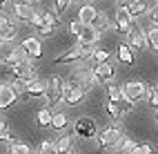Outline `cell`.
Segmentation results:
<instances>
[{
  "label": "cell",
  "instance_id": "cell-7",
  "mask_svg": "<svg viewBox=\"0 0 158 154\" xmlns=\"http://www.w3.org/2000/svg\"><path fill=\"white\" fill-rule=\"evenodd\" d=\"M73 134L80 136V139H96L98 136V125H96V121H94L91 116H80L76 123H73Z\"/></svg>",
  "mask_w": 158,
  "mask_h": 154
},
{
  "label": "cell",
  "instance_id": "cell-26",
  "mask_svg": "<svg viewBox=\"0 0 158 154\" xmlns=\"http://www.w3.org/2000/svg\"><path fill=\"white\" fill-rule=\"evenodd\" d=\"M120 89H123V87H120ZM116 103H118V107H120V112H123V116H125V114H129V112H134V107H136V103H134L127 94H125V92H123L120 101H116Z\"/></svg>",
  "mask_w": 158,
  "mask_h": 154
},
{
  "label": "cell",
  "instance_id": "cell-2",
  "mask_svg": "<svg viewBox=\"0 0 158 154\" xmlns=\"http://www.w3.org/2000/svg\"><path fill=\"white\" fill-rule=\"evenodd\" d=\"M62 85H65V78L58 76V74H51L47 78V94H45V101H47V107L54 109L58 103H62Z\"/></svg>",
  "mask_w": 158,
  "mask_h": 154
},
{
  "label": "cell",
  "instance_id": "cell-39",
  "mask_svg": "<svg viewBox=\"0 0 158 154\" xmlns=\"http://www.w3.org/2000/svg\"><path fill=\"white\" fill-rule=\"evenodd\" d=\"M0 141H5V143H14V141H18V139H16V134H14V132L7 127V130L2 132V134H0Z\"/></svg>",
  "mask_w": 158,
  "mask_h": 154
},
{
  "label": "cell",
  "instance_id": "cell-5",
  "mask_svg": "<svg viewBox=\"0 0 158 154\" xmlns=\"http://www.w3.org/2000/svg\"><path fill=\"white\" fill-rule=\"evenodd\" d=\"M96 139H98V150H111V148H118V143L125 139V134L120 127L111 125V127L100 130Z\"/></svg>",
  "mask_w": 158,
  "mask_h": 154
},
{
  "label": "cell",
  "instance_id": "cell-21",
  "mask_svg": "<svg viewBox=\"0 0 158 154\" xmlns=\"http://www.w3.org/2000/svg\"><path fill=\"white\" fill-rule=\"evenodd\" d=\"M131 18H138L143 16L145 11H149V7H147V2H143V0H134V2H127V9H125Z\"/></svg>",
  "mask_w": 158,
  "mask_h": 154
},
{
  "label": "cell",
  "instance_id": "cell-34",
  "mask_svg": "<svg viewBox=\"0 0 158 154\" xmlns=\"http://www.w3.org/2000/svg\"><path fill=\"white\" fill-rule=\"evenodd\" d=\"M107 94H109V101H114V103H116V101H120L123 89H120L118 85H114V83H111V85H107Z\"/></svg>",
  "mask_w": 158,
  "mask_h": 154
},
{
  "label": "cell",
  "instance_id": "cell-35",
  "mask_svg": "<svg viewBox=\"0 0 158 154\" xmlns=\"http://www.w3.org/2000/svg\"><path fill=\"white\" fill-rule=\"evenodd\" d=\"M82 27H85V25H80L78 20H71V23L67 25V32H69L71 36H76V38H78V36H80V32H82Z\"/></svg>",
  "mask_w": 158,
  "mask_h": 154
},
{
  "label": "cell",
  "instance_id": "cell-27",
  "mask_svg": "<svg viewBox=\"0 0 158 154\" xmlns=\"http://www.w3.org/2000/svg\"><path fill=\"white\" fill-rule=\"evenodd\" d=\"M109 58H111V51H109V49H105V47L96 49V51L91 54V60H94V65H100V63H109Z\"/></svg>",
  "mask_w": 158,
  "mask_h": 154
},
{
  "label": "cell",
  "instance_id": "cell-3",
  "mask_svg": "<svg viewBox=\"0 0 158 154\" xmlns=\"http://www.w3.org/2000/svg\"><path fill=\"white\" fill-rule=\"evenodd\" d=\"M96 51V47H85V45H73L71 49H67L65 54H60L54 58L56 65H62V63H78V60H85V58H91V54Z\"/></svg>",
  "mask_w": 158,
  "mask_h": 154
},
{
  "label": "cell",
  "instance_id": "cell-12",
  "mask_svg": "<svg viewBox=\"0 0 158 154\" xmlns=\"http://www.w3.org/2000/svg\"><path fill=\"white\" fill-rule=\"evenodd\" d=\"M123 92H125V94H127L134 103H138V101L147 98V83H145V80H140V78H131V80H127V83L123 85Z\"/></svg>",
  "mask_w": 158,
  "mask_h": 154
},
{
  "label": "cell",
  "instance_id": "cell-11",
  "mask_svg": "<svg viewBox=\"0 0 158 154\" xmlns=\"http://www.w3.org/2000/svg\"><path fill=\"white\" fill-rule=\"evenodd\" d=\"M118 34H131L134 29H136V25H134V18L125 11V9H116L114 11V25H111Z\"/></svg>",
  "mask_w": 158,
  "mask_h": 154
},
{
  "label": "cell",
  "instance_id": "cell-38",
  "mask_svg": "<svg viewBox=\"0 0 158 154\" xmlns=\"http://www.w3.org/2000/svg\"><path fill=\"white\" fill-rule=\"evenodd\" d=\"M69 7V0H56V2H54V11L60 16L62 11H65V9Z\"/></svg>",
  "mask_w": 158,
  "mask_h": 154
},
{
  "label": "cell",
  "instance_id": "cell-24",
  "mask_svg": "<svg viewBox=\"0 0 158 154\" xmlns=\"http://www.w3.org/2000/svg\"><path fill=\"white\" fill-rule=\"evenodd\" d=\"M102 109L109 114L111 121H120V118H123V112H120V107H118V103H114V101H107V103L102 105Z\"/></svg>",
  "mask_w": 158,
  "mask_h": 154
},
{
  "label": "cell",
  "instance_id": "cell-23",
  "mask_svg": "<svg viewBox=\"0 0 158 154\" xmlns=\"http://www.w3.org/2000/svg\"><path fill=\"white\" fill-rule=\"evenodd\" d=\"M118 60L123 65H134V51L129 45H118Z\"/></svg>",
  "mask_w": 158,
  "mask_h": 154
},
{
  "label": "cell",
  "instance_id": "cell-47",
  "mask_svg": "<svg viewBox=\"0 0 158 154\" xmlns=\"http://www.w3.org/2000/svg\"><path fill=\"white\" fill-rule=\"evenodd\" d=\"M156 87H158V85H156Z\"/></svg>",
  "mask_w": 158,
  "mask_h": 154
},
{
  "label": "cell",
  "instance_id": "cell-13",
  "mask_svg": "<svg viewBox=\"0 0 158 154\" xmlns=\"http://www.w3.org/2000/svg\"><path fill=\"white\" fill-rule=\"evenodd\" d=\"M91 71H94V78L98 80V83H107L111 85V80L116 76V69L111 63H100V65H91Z\"/></svg>",
  "mask_w": 158,
  "mask_h": 154
},
{
  "label": "cell",
  "instance_id": "cell-4",
  "mask_svg": "<svg viewBox=\"0 0 158 154\" xmlns=\"http://www.w3.org/2000/svg\"><path fill=\"white\" fill-rule=\"evenodd\" d=\"M25 60V51L16 47V43H0V63L2 65H23Z\"/></svg>",
  "mask_w": 158,
  "mask_h": 154
},
{
  "label": "cell",
  "instance_id": "cell-46",
  "mask_svg": "<svg viewBox=\"0 0 158 154\" xmlns=\"http://www.w3.org/2000/svg\"><path fill=\"white\" fill-rule=\"evenodd\" d=\"M116 154H123V152H116Z\"/></svg>",
  "mask_w": 158,
  "mask_h": 154
},
{
  "label": "cell",
  "instance_id": "cell-36",
  "mask_svg": "<svg viewBox=\"0 0 158 154\" xmlns=\"http://www.w3.org/2000/svg\"><path fill=\"white\" fill-rule=\"evenodd\" d=\"M152 152H154L152 143H138L136 150H134V154H152Z\"/></svg>",
  "mask_w": 158,
  "mask_h": 154
},
{
  "label": "cell",
  "instance_id": "cell-22",
  "mask_svg": "<svg viewBox=\"0 0 158 154\" xmlns=\"http://www.w3.org/2000/svg\"><path fill=\"white\" fill-rule=\"evenodd\" d=\"M7 154H31V148H29V143L25 141H14V143H9V148H7Z\"/></svg>",
  "mask_w": 158,
  "mask_h": 154
},
{
  "label": "cell",
  "instance_id": "cell-15",
  "mask_svg": "<svg viewBox=\"0 0 158 154\" xmlns=\"http://www.w3.org/2000/svg\"><path fill=\"white\" fill-rule=\"evenodd\" d=\"M45 94H47V80L36 78L34 83H29V85L25 87V94L20 96V98H23V101H31V98H45Z\"/></svg>",
  "mask_w": 158,
  "mask_h": 154
},
{
  "label": "cell",
  "instance_id": "cell-17",
  "mask_svg": "<svg viewBox=\"0 0 158 154\" xmlns=\"http://www.w3.org/2000/svg\"><path fill=\"white\" fill-rule=\"evenodd\" d=\"M100 32L96 27H82V32H80V36L76 38V45H85V47H94L100 40Z\"/></svg>",
  "mask_w": 158,
  "mask_h": 154
},
{
  "label": "cell",
  "instance_id": "cell-30",
  "mask_svg": "<svg viewBox=\"0 0 158 154\" xmlns=\"http://www.w3.org/2000/svg\"><path fill=\"white\" fill-rule=\"evenodd\" d=\"M147 103H149V107L158 109V87L156 85H147Z\"/></svg>",
  "mask_w": 158,
  "mask_h": 154
},
{
  "label": "cell",
  "instance_id": "cell-16",
  "mask_svg": "<svg viewBox=\"0 0 158 154\" xmlns=\"http://www.w3.org/2000/svg\"><path fill=\"white\" fill-rule=\"evenodd\" d=\"M127 45L134 47V49H138V51H147L149 49V40H147V32L140 27H136L134 32L129 34V40H127Z\"/></svg>",
  "mask_w": 158,
  "mask_h": 154
},
{
  "label": "cell",
  "instance_id": "cell-6",
  "mask_svg": "<svg viewBox=\"0 0 158 154\" xmlns=\"http://www.w3.org/2000/svg\"><path fill=\"white\" fill-rule=\"evenodd\" d=\"M82 101H85V92L76 85V80L71 76L65 78V85H62V103H67L69 107H76Z\"/></svg>",
  "mask_w": 158,
  "mask_h": 154
},
{
  "label": "cell",
  "instance_id": "cell-1",
  "mask_svg": "<svg viewBox=\"0 0 158 154\" xmlns=\"http://www.w3.org/2000/svg\"><path fill=\"white\" fill-rule=\"evenodd\" d=\"M78 23L85 25V27H96L98 32L102 34V29L109 27V18L105 16L100 9H96V5L85 2V5H80V9H78Z\"/></svg>",
  "mask_w": 158,
  "mask_h": 154
},
{
  "label": "cell",
  "instance_id": "cell-25",
  "mask_svg": "<svg viewBox=\"0 0 158 154\" xmlns=\"http://www.w3.org/2000/svg\"><path fill=\"white\" fill-rule=\"evenodd\" d=\"M43 18H45V25H51V27H56V29L62 25L60 16L54 11V9H43Z\"/></svg>",
  "mask_w": 158,
  "mask_h": 154
},
{
  "label": "cell",
  "instance_id": "cell-19",
  "mask_svg": "<svg viewBox=\"0 0 158 154\" xmlns=\"http://www.w3.org/2000/svg\"><path fill=\"white\" fill-rule=\"evenodd\" d=\"M67 125H69V114L67 112H54V116H51V130L62 132V130H67Z\"/></svg>",
  "mask_w": 158,
  "mask_h": 154
},
{
  "label": "cell",
  "instance_id": "cell-20",
  "mask_svg": "<svg viewBox=\"0 0 158 154\" xmlns=\"http://www.w3.org/2000/svg\"><path fill=\"white\" fill-rule=\"evenodd\" d=\"M73 150V134H62L56 141V154H69Z\"/></svg>",
  "mask_w": 158,
  "mask_h": 154
},
{
  "label": "cell",
  "instance_id": "cell-42",
  "mask_svg": "<svg viewBox=\"0 0 158 154\" xmlns=\"http://www.w3.org/2000/svg\"><path fill=\"white\" fill-rule=\"evenodd\" d=\"M69 154H80V152H78V150H76V148H73V150H71V152H69Z\"/></svg>",
  "mask_w": 158,
  "mask_h": 154
},
{
  "label": "cell",
  "instance_id": "cell-40",
  "mask_svg": "<svg viewBox=\"0 0 158 154\" xmlns=\"http://www.w3.org/2000/svg\"><path fill=\"white\" fill-rule=\"evenodd\" d=\"M149 18H152V23H154V27H158V2L149 9Z\"/></svg>",
  "mask_w": 158,
  "mask_h": 154
},
{
  "label": "cell",
  "instance_id": "cell-9",
  "mask_svg": "<svg viewBox=\"0 0 158 154\" xmlns=\"http://www.w3.org/2000/svg\"><path fill=\"white\" fill-rule=\"evenodd\" d=\"M9 7H11V18L16 23H29L31 25L34 14H36L34 2H9Z\"/></svg>",
  "mask_w": 158,
  "mask_h": 154
},
{
  "label": "cell",
  "instance_id": "cell-45",
  "mask_svg": "<svg viewBox=\"0 0 158 154\" xmlns=\"http://www.w3.org/2000/svg\"><path fill=\"white\" fill-rule=\"evenodd\" d=\"M96 154H102V150H98V152H96Z\"/></svg>",
  "mask_w": 158,
  "mask_h": 154
},
{
  "label": "cell",
  "instance_id": "cell-8",
  "mask_svg": "<svg viewBox=\"0 0 158 154\" xmlns=\"http://www.w3.org/2000/svg\"><path fill=\"white\" fill-rule=\"evenodd\" d=\"M71 78L76 80V85L85 92V94H87V92H91L94 87L98 85V80L94 78L91 67H76V69H73V74H71Z\"/></svg>",
  "mask_w": 158,
  "mask_h": 154
},
{
  "label": "cell",
  "instance_id": "cell-29",
  "mask_svg": "<svg viewBox=\"0 0 158 154\" xmlns=\"http://www.w3.org/2000/svg\"><path fill=\"white\" fill-rule=\"evenodd\" d=\"M136 143L134 139H129V136H125L120 143H118V152H123V154H134V150H136Z\"/></svg>",
  "mask_w": 158,
  "mask_h": 154
},
{
  "label": "cell",
  "instance_id": "cell-18",
  "mask_svg": "<svg viewBox=\"0 0 158 154\" xmlns=\"http://www.w3.org/2000/svg\"><path fill=\"white\" fill-rule=\"evenodd\" d=\"M16 98H18V94L14 92L11 85H9V83H0V109L11 107L16 103Z\"/></svg>",
  "mask_w": 158,
  "mask_h": 154
},
{
  "label": "cell",
  "instance_id": "cell-33",
  "mask_svg": "<svg viewBox=\"0 0 158 154\" xmlns=\"http://www.w3.org/2000/svg\"><path fill=\"white\" fill-rule=\"evenodd\" d=\"M36 34H38V38H51V36L56 34V27L43 25V27H38V29H36Z\"/></svg>",
  "mask_w": 158,
  "mask_h": 154
},
{
  "label": "cell",
  "instance_id": "cell-31",
  "mask_svg": "<svg viewBox=\"0 0 158 154\" xmlns=\"http://www.w3.org/2000/svg\"><path fill=\"white\" fill-rule=\"evenodd\" d=\"M36 154H56V143H54V141H49V139H45V141L38 145Z\"/></svg>",
  "mask_w": 158,
  "mask_h": 154
},
{
  "label": "cell",
  "instance_id": "cell-44",
  "mask_svg": "<svg viewBox=\"0 0 158 154\" xmlns=\"http://www.w3.org/2000/svg\"><path fill=\"white\" fill-rule=\"evenodd\" d=\"M5 5H9V2H2V0H0V9H2V7H5Z\"/></svg>",
  "mask_w": 158,
  "mask_h": 154
},
{
  "label": "cell",
  "instance_id": "cell-10",
  "mask_svg": "<svg viewBox=\"0 0 158 154\" xmlns=\"http://www.w3.org/2000/svg\"><path fill=\"white\" fill-rule=\"evenodd\" d=\"M18 36V25L11 16L0 14V43H16Z\"/></svg>",
  "mask_w": 158,
  "mask_h": 154
},
{
  "label": "cell",
  "instance_id": "cell-37",
  "mask_svg": "<svg viewBox=\"0 0 158 154\" xmlns=\"http://www.w3.org/2000/svg\"><path fill=\"white\" fill-rule=\"evenodd\" d=\"M31 25H34L36 29L45 25V18H43V11H40V9H36V14H34V20H31Z\"/></svg>",
  "mask_w": 158,
  "mask_h": 154
},
{
  "label": "cell",
  "instance_id": "cell-28",
  "mask_svg": "<svg viewBox=\"0 0 158 154\" xmlns=\"http://www.w3.org/2000/svg\"><path fill=\"white\" fill-rule=\"evenodd\" d=\"M51 116H54V112L49 107H43L38 112V125L40 127H51Z\"/></svg>",
  "mask_w": 158,
  "mask_h": 154
},
{
  "label": "cell",
  "instance_id": "cell-43",
  "mask_svg": "<svg viewBox=\"0 0 158 154\" xmlns=\"http://www.w3.org/2000/svg\"><path fill=\"white\" fill-rule=\"evenodd\" d=\"M154 121H156V123H158V109H156V114H154Z\"/></svg>",
  "mask_w": 158,
  "mask_h": 154
},
{
  "label": "cell",
  "instance_id": "cell-41",
  "mask_svg": "<svg viewBox=\"0 0 158 154\" xmlns=\"http://www.w3.org/2000/svg\"><path fill=\"white\" fill-rule=\"evenodd\" d=\"M5 130H7V123H5L2 118H0V134H2V132H5Z\"/></svg>",
  "mask_w": 158,
  "mask_h": 154
},
{
  "label": "cell",
  "instance_id": "cell-14",
  "mask_svg": "<svg viewBox=\"0 0 158 154\" xmlns=\"http://www.w3.org/2000/svg\"><path fill=\"white\" fill-rule=\"evenodd\" d=\"M20 49H23L25 56L31 58V60H38L40 56H43V45H40V38H34V36L25 38L23 43H20Z\"/></svg>",
  "mask_w": 158,
  "mask_h": 154
},
{
  "label": "cell",
  "instance_id": "cell-32",
  "mask_svg": "<svg viewBox=\"0 0 158 154\" xmlns=\"http://www.w3.org/2000/svg\"><path fill=\"white\" fill-rule=\"evenodd\" d=\"M145 32H147V40H149V49H154L158 54V27L145 29Z\"/></svg>",
  "mask_w": 158,
  "mask_h": 154
}]
</instances>
